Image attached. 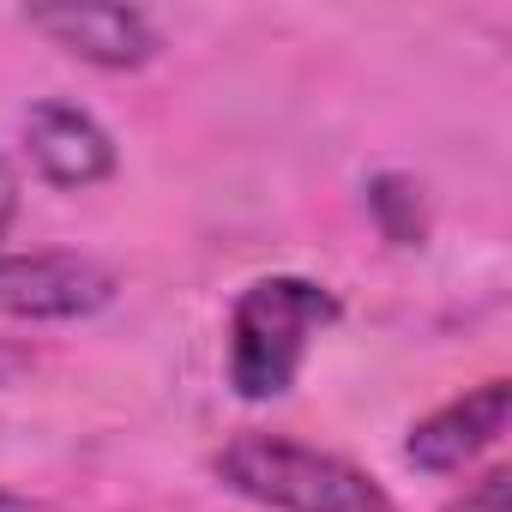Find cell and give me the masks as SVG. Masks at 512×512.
<instances>
[{
  "label": "cell",
  "instance_id": "cell-1",
  "mask_svg": "<svg viewBox=\"0 0 512 512\" xmlns=\"http://www.w3.org/2000/svg\"><path fill=\"white\" fill-rule=\"evenodd\" d=\"M338 320V296L308 278H260L235 296L229 314V386L241 398H284L296 386V368L308 356V338H320Z\"/></svg>",
  "mask_w": 512,
  "mask_h": 512
},
{
  "label": "cell",
  "instance_id": "cell-2",
  "mask_svg": "<svg viewBox=\"0 0 512 512\" xmlns=\"http://www.w3.org/2000/svg\"><path fill=\"white\" fill-rule=\"evenodd\" d=\"M217 476L272 512H392L368 470L284 434H235L217 452Z\"/></svg>",
  "mask_w": 512,
  "mask_h": 512
},
{
  "label": "cell",
  "instance_id": "cell-3",
  "mask_svg": "<svg viewBox=\"0 0 512 512\" xmlns=\"http://www.w3.org/2000/svg\"><path fill=\"white\" fill-rule=\"evenodd\" d=\"M115 278L79 253H13L0 260V314L7 320H85L109 308Z\"/></svg>",
  "mask_w": 512,
  "mask_h": 512
},
{
  "label": "cell",
  "instance_id": "cell-4",
  "mask_svg": "<svg viewBox=\"0 0 512 512\" xmlns=\"http://www.w3.org/2000/svg\"><path fill=\"white\" fill-rule=\"evenodd\" d=\"M506 416H512V386L506 380H488V386L452 398L446 410H434L428 422H416L410 440H404V452H410L416 470H434V476L464 470L470 458H482L506 434Z\"/></svg>",
  "mask_w": 512,
  "mask_h": 512
},
{
  "label": "cell",
  "instance_id": "cell-5",
  "mask_svg": "<svg viewBox=\"0 0 512 512\" xmlns=\"http://www.w3.org/2000/svg\"><path fill=\"white\" fill-rule=\"evenodd\" d=\"M25 25L91 67H145L157 55V31L133 7H37Z\"/></svg>",
  "mask_w": 512,
  "mask_h": 512
},
{
  "label": "cell",
  "instance_id": "cell-6",
  "mask_svg": "<svg viewBox=\"0 0 512 512\" xmlns=\"http://www.w3.org/2000/svg\"><path fill=\"white\" fill-rule=\"evenodd\" d=\"M25 145H31V163L55 187H91V181H103L115 169L109 133L73 103H37L25 115Z\"/></svg>",
  "mask_w": 512,
  "mask_h": 512
},
{
  "label": "cell",
  "instance_id": "cell-7",
  "mask_svg": "<svg viewBox=\"0 0 512 512\" xmlns=\"http://www.w3.org/2000/svg\"><path fill=\"white\" fill-rule=\"evenodd\" d=\"M368 211L380 217L386 241H398V247H416V241L428 235L422 187H416V181H404V175H374V181H368Z\"/></svg>",
  "mask_w": 512,
  "mask_h": 512
},
{
  "label": "cell",
  "instance_id": "cell-8",
  "mask_svg": "<svg viewBox=\"0 0 512 512\" xmlns=\"http://www.w3.org/2000/svg\"><path fill=\"white\" fill-rule=\"evenodd\" d=\"M446 512H512V470H488L464 500H452Z\"/></svg>",
  "mask_w": 512,
  "mask_h": 512
},
{
  "label": "cell",
  "instance_id": "cell-9",
  "mask_svg": "<svg viewBox=\"0 0 512 512\" xmlns=\"http://www.w3.org/2000/svg\"><path fill=\"white\" fill-rule=\"evenodd\" d=\"M13 211H19V181H13V169H7V157H0V235H7V223H13Z\"/></svg>",
  "mask_w": 512,
  "mask_h": 512
},
{
  "label": "cell",
  "instance_id": "cell-10",
  "mask_svg": "<svg viewBox=\"0 0 512 512\" xmlns=\"http://www.w3.org/2000/svg\"><path fill=\"white\" fill-rule=\"evenodd\" d=\"M0 512H49V506H37V500H25V494H7V488H0Z\"/></svg>",
  "mask_w": 512,
  "mask_h": 512
}]
</instances>
